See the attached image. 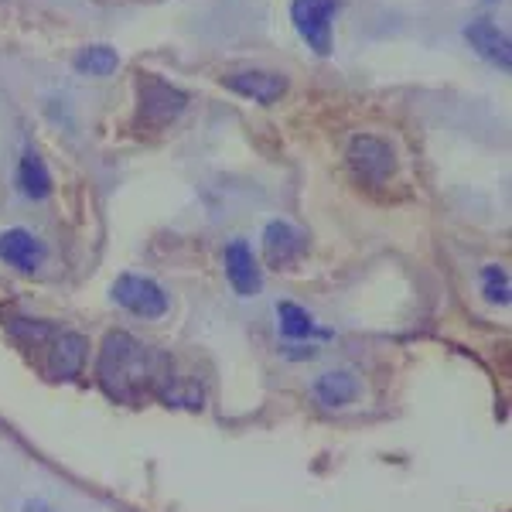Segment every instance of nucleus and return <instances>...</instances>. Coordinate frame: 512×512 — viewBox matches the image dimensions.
<instances>
[{
  "instance_id": "obj_8",
  "label": "nucleus",
  "mask_w": 512,
  "mask_h": 512,
  "mask_svg": "<svg viewBox=\"0 0 512 512\" xmlns=\"http://www.w3.org/2000/svg\"><path fill=\"white\" fill-rule=\"evenodd\" d=\"M45 243L35 236V233H28V229H21V226H14V229H4L0 233V260L7 263V267H14V270H24V274H35V270L45 263Z\"/></svg>"
},
{
  "instance_id": "obj_4",
  "label": "nucleus",
  "mask_w": 512,
  "mask_h": 512,
  "mask_svg": "<svg viewBox=\"0 0 512 512\" xmlns=\"http://www.w3.org/2000/svg\"><path fill=\"white\" fill-rule=\"evenodd\" d=\"M113 301L120 304L123 311L144 318V321H158L168 315L171 301L164 294V287L151 277L140 274H120L117 284H113Z\"/></svg>"
},
{
  "instance_id": "obj_7",
  "label": "nucleus",
  "mask_w": 512,
  "mask_h": 512,
  "mask_svg": "<svg viewBox=\"0 0 512 512\" xmlns=\"http://www.w3.org/2000/svg\"><path fill=\"white\" fill-rule=\"evenodd\" d=\"M222 86L253 99V103L270 106L287 93V76H280V72H263V69H246V72H229V76H222Z\"/></svg>"
},
{
  "instance_id": "obj_1",
  "label": "nucleus",
  "mask_w": 512,
  "mask_h": 512,
  "mask_svg": "<svg viewBox=\"0 0 512 512\" xmlns=\"http://www.w3.org/2000/svg\"><path fill=\"white\" fill-rule=\"evenodd\" d=\"M96 376L113 400H127V403L140 400L144 393H154L164 379H171L168 359L127 332L106 335L103 349H99Z\"/></svg>"
},
{
  "instance_id": "obj_15",
  "label": "nucleus",
  "mask_w": 512,
  "mask_h": 512,
  "mask_svg": "<svg viewBox=\"0 0 512 512\" xmlns=\"http://www.w3.org/2000/svg\"><path fill=\"white\" fill-rule=\"evenodd\" d=\"M277 321H280V335L284 338H308V335H315L318 332V325H315V318L308 315V311L301 308V304H294V301H280L277 304Z\"/></svg>"
},
{
  "instance_id": "obj_3",
  "label": "nucleus",
  "mask_w": 512,
  "mask_h": 512,
  "mask_svg": "<svg viewBox=\"0 0 512 512\" xmlns=\"http://www.w3.org/2000/svg\"><path fill=\"white\" fill-rule=\"evenodd\" d=\"M349 168L362 185H386L396 171V154L386 140H379L373 134H355L349 140Z\"/></svg>"
},
{
  "instance_id": "obj_10",
  "label": "nucleus",
  "mask_w": 512,
  "mask_h": 512,
  "mask_svg": "<svg viewBox=\"0 0 512 512\" xmlns=\"http://www.w3.org/2000/svg\"><path fill=\"white\" fill-rule=\"evenodd\" d=\"M465 38H468V45H472L485 62L499 65L502 72H509V69H512L509 35H506V31H499V24H495V21H489V18L472 21V24L465 28Z\"/></svg>"
},
{
  "instance_id": "obj_16",
  "label": "nucleus",
  "mask_w": 512,
  "mask_h": 512,
  "mask_svg": "<svg viewBox=\"0 0 512 512\" xmlns=\"http://www.w3.org/2000/svg\"><path fill=\"white\" fill-rule=\"evenodd\" d=\"M482 294L489 297L492 304H502V308H506V304H509V274H506V267H499V263L482 267Z\"/></svg>"
},
{
  "instance_id": "obj_6",
  "label": "nucleus",
  "mask_w": 512,
  "mask_h": 512,
  "mask_svg": "<svg viewBox=\"0 0 512 512\" xmlns=\"http://www.w3.org/2000/svg\"><path fill=\"white\" fill-rule=\"evenodd\" d=\"M188 106V96L178 86L164 82L158 76H144L140 79V123L144 127H168L175 123Z\"/></svg>"
},
{
  "instance_id": "obj_17",
  "label": "nucleus",
  "mask_w": 512,
  "mask_h": 512,
  "mask_svg": "<svg viewBox=\"0 0 512 512\" xmlns=\"http://www.w3.org/2000/svg\"><path fill=\"white\" fill-rule=\"evenodd\" d=\"M24 512H55L48 502H38V499H31V502H24Z\"/></svg>"
},
{
  "instance_id": "obj_5",
  "label": "nucleus",
  "mask_w": 512,
  "mask_h": 512,
  "mask_svg": "<svg viewBox=\"0 0 512 512\" xmlns=\"http://www.w3.org/2000/svg\"><path fill=\"white\" fill-rule=\"evenodd\" d=\"M338 0H291V21L304 45L315 55H332V18Z\"/></svg>"
},
{
  "instance_id": "obj_13",
  "label": "nucleus",
  "mask_w": 512,
  "mask_h": 512,
  "mask_svg": "<svg viewBox=\"0 0 512 512\" xmlns=\"http://www.w3.org/2000/svg\"><path fill=\"white\" fill-rule=\"evenodd\" d=\"M18 188L31 202H45V198L52 195V175H48L38 151H24V158L18 164Z\"/></svg>"
},
{
  "instance_id": "obj_9",
  "label": "nucleus",
  "mask_w": 512,
  "mask_h": 512,
  "mask_svg": "<svg viewBox=\"0 0 512 512\" xmlns=\"http://www.w3.org/2000/svg\"><path fill=\"white\" fill-rule=\"evenodd\" d=\"M308 250V239L301 229H294L291 222L274 219L263 229V256H267L270 267H291Z\"/></svg>"
},
{
  "instance_id": "obj_12",
  "label": "nucleus",
  "mask_w": 512,
  "mask_h": 512,
  "mask_svg": "<svg viewBox=\"0 0 512 512\" xmlns=\"http://www.w3.org/2000/svg\"><path fill=\"white\" fill-rule=\"evenodd\" d=\"M311 393H315V400L321 407H349V403L359 400L362 386H359V376L352 373V369H332V373H321L315 379V386H311Z\"/></svg>"
},
{
  "instance_id": "obj_11",
  "label": "nucleus",
  "mask_w": 512,
  "mask_h": 512,
  "mask_svg": "<svg viewBox=\"0 0 512 512\" xmlns=\"http://www.w3.org/2000/svg\"><path fill=\"white\" fill-rule=\"evenodd\" d=\"M226 277L239 297L260 294L263 274H260V267H256V256L250 246H246V239H233V243L226 246Z\"/></svg>"
},
{
  "instance_id": "obj_14",
  "label": "nucleus",
  "mask_w": 512,
  "mask_h": 512,
  "mask_svg": "<svg viewBox=\"0 0 512 512\" xmlns=\"http://www.w3.org/2000/svg\"><path fill=\"white\" fill-rule=\"evenodd\" d=\"M72 65H76V72H82V76H110V72H117L120 65V55L113 52L110 45H86L79 48V55L72 59Z\"/></svg>"
},
{
  "instance_id": "obj_2",
  "label": "nucleus",
  "mask_w": 512,
  "mask_h": 512,
  "mask_svg": "<svg viewBox=\"0 0 512 512\" xmlns=\"http://www.w3.org/2000/svg\"><path fill=\"white\" fill-rule=\"evenodd\" d=\"M31 342L45 349V373L52 379H72L86 366V338L79 332H59L52 325H28Z\"/></svg>"
}]
</instances>
